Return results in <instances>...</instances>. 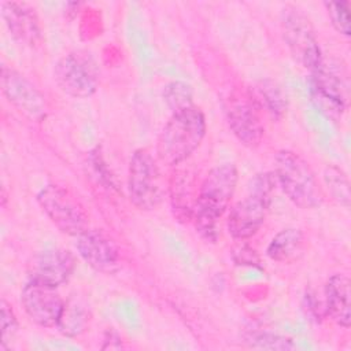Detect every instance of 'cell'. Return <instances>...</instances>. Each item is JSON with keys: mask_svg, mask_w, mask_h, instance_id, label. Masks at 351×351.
Wrapping results in <instances>:
<instances>
[{"mask_svg": "<svg viewBox=\"0 0 351 351\" xmlns=\"http://www.w3.org/2000/svg\"><path fill=\"white\" fill-rule=\"evenodd\" d=\"M239 181L237 167L223 163L210 170L203 180L192 214L196 232L206 241L214 243L218 237V219L228 210Z\"/></svg>", "mask_w": 351, "mask_h": 351, "instance_id": "1", "label": "cell"}, {"mask_svg": "<svg viewBox=\"0 0 351 351\" xmlns=\"http://www.w3.org/2000/svg\"><path fill=\"white\" fill-rule=\"evenodd\" d=\"M206 118L196 106L176 112L163 126L156 141V158L166 166L185 162L206 136Z\"/></svg>", "mask_w": 351, "mask_h": 351, "instance_id": "2", "label": "cell"}, {"mask_svg": "<svg viewBox=\"0 0 351 351\" xmlns=\"http://www.w3.org/2000/svg\"><path fill=\"white\" fill-rule=\"evenodd\" d=\"M274 177L287 197L303 210L319 207L325 192L311 166L296 152L281 149L274 158Z\"/></svg>", "mask_w": 351, "mask_h": 351, "instance_id": "3", "label": "cell"}, {"mask_svg": "<svg viewBox=\"0 0 351 351\" xmlns=\"http://www.w3.org/2000/svg\"><path fill=\"white\" fill-rule=\"evenodd\" d=\"M276 185L274 173H261L250 181L248 195L237 202L228 214L226 226L233 239L247 240L256 234L265 222Z\"/></svg>", "mask_w": 351, "mask_h": 351, "instance_id": "4", "label": "cell"}, {"mask_svg": "<svg viewBox=\"0 0 351 351\" xmlns=\"http://www.w3.org/2000/svg\"><path fill=\"white\" fill-rule=\"evenodd\" d=\"M128 192L130 202L144 211L155 210L165 197V184L156 159L148 149H136L129 162Z\"/></svg>", "mask_w": 351, "mask_h": 351, "instance_id": "5", "label": "cell"}, {"mask_svg": "<svg viewBox=\"0 0 351 351\" xmlns=\"http://www.w3.org/2000/svg\"><path fill=\"white\" fill-rule=\"evenodd\" d=\"M281 34L292 58L304 69L313 71L322 62V53L308 16L293 5L282 8L280 15Z\"/></svg>", "mask_w": 351, "mask_h": 351, "instance_id": "6", "label": "cell"}, {"mask_svg": "<svg viewBox=\"0 0 351 351\" xmlns=\"http://www.w3.org/2000/svg\"><path fill=\"white\" fill-rule=\"evenodd\" d=\"M310 95L315 107L332 121H340L348 107L350 88L343 67L326 63L310 71Z\"/></svg>", "mask_w": 351, "mask_h": 351, "instance_id": "7", "label": "cell"}, {"mask_svg": "<svg viewBox=\"0 0 351 351\" xmlns=\"http://www.w3.org/2000/svg\"><path fill=\"white\" fill-rule=\"evenodd\" d=\"M37 202L62 233L77 237L88 229V214L81 202L69 189L48 184L37 193Z\"/></svg>", "mask_w": 351, "mask_h": 351, "instance_id": "8", "label": "cell"}, {"mask_svg": "<svg viewBox=\"0 0 351 351\" xmlns=\"http://www.w3.org/2000/svg\"><path fill=\"white\" fill-rule=\"evenodd\" d=\"M53 78L63 93L86 99L97 90L99 67L86 51H73L58 60Z\"/></svg>", "mask_w": 351, "mask_h": 351, "instance_id": "9", "label": "cell"}, {"mask_svg": "<svg viewBox=\"0 0 351 351\" xmlns=\"http://www.w3.org/2000/svg\"><path fill=\"white\" fill-rule=\"evenodd\" d=\"M229 129L236 138L248 148L261 144L265 128L261 118V107L251 95H234L225 106Z\"/></svg>", "mask_w": 351, "mask_h": 351, "instance_id": "10", "label": "cell"}, {"mask_svg": "<svg viewBox=\"0 0 351 351\" xmlns=\"http://www.w3.org/2000/svg\"><path fill=\"white\" fill-rule=\"evenodd\" d=\"M0 84L7 100L26 118L41 122L47 117L48 107L44 95L23 74L3 66Z\"/></svg>", "mask_w": 351, "mask_h": 351, "instance_id": "11", "label": "cell"}, {"mask_svg": "<svg viewBox=\"0 0 351 351\" xmlns=\"http://www.w3.org/2000/svg\"><path fill=\"white\" fill-rule=\"evenodd\" d=\"M75 269V256L64 248H45L27 265L29 281L58 288L69 281Z\"/></svg>", "mask_w": 351, "mask_h": 351, "instance_id": "12", "label": "cell"}, {"mask_svg": "<svg viewBox=\"0 0 351 351\" xmlns=\"http://www.w3.org/2000/svg\"><path fill=\"white\" fill-rule=\"evenodd\" d=\"M21 303L26 315L41 328H56L64 306L56 288L33 281L23 287Z\"/></svg>", "mask_w": 351, "mask_h": 351, "instance_id": "13", "label": "cell"}, {"mask_svg": "<svg viewBox=\"0 0 351 351\" xmlns=\"http://www.w3.org/2000/svg\"><path fill=\"white\" fill-rule=\"evenodd\" d=\"M75 247L80 256L93 270L103 274H112L119 269V250L103 232L88 228L77 236Z\"/></svg>", "mask_w": 351, "mask_h": 351, "instance_id": "14", "label": "cell"}, {"mask_svg": "<svg viewBox=\"0 0 351 351\" xmlns=\"http://www.w3.org/2000/svg\"><path fill=\"white\" fill-rule=\"evenodd\" d=\"M1 16L11 36L21 44L36 47L41 43V26L36 10L23 1H3Z\"/></svg>", "mask_w": 351, "mask_h": 351, "instance_id": "15", "label": "cell"}, {"mask_svg": "<svg viewBox=\"0 0 351 351\" xmlns=\"http://www.w3.org/2000/svg\"><path fill=\"white\" fill-rule=\"evenodd\" d=\"M350 298V278L341 273L330 276L325 285V313L344 329L351 324Z\"/></svg>", "mask_w": 351, "mask_h": 351, "instance_id": "16", "label": "cell"}, {"mask_svg": "<svg viewBox=\"0 0 351 351\" xmlns=\"http://www.w3.org/2000/svg\"><path fill=\"white\" fill-rule=\"evenodd\" d=\"M304 251V234L300 229L285 228L269 243L266 254L271 261L291 263L298 261Z\"/></svg>", "mask_w": 351, "mask_h": 351, "instance_id": "17", "label": "cell"}, {"mask_svg": "<svg viewBox=\"0 0 351 351\" xmlns=\"http://www.w3.org/2000/svg\"><path fill=\"white\" fill-rule=\"evenodd\" d=\"M193 181L186 171H178L173 176L170 184V200L174 217L180 221L192 219L196 196H193Z\"/></svg>", "mask_w": 351, "mask_h": 351, "instance_id": "18", "label": "cell"}, {"mask_svg": "<svg viewBox=\"0 0 351 351\" xmlns=\"http://www.w3.org/2000/svg\"><path fill=\"white\" fill-rule=\"evenodd\" d=\"M90 321L89 307L78 298L64 300L63 311L56 325L58 330L67 337H77L82 335Z\"/></svg>", "mask_w": 351, "mask_h": 351, "instance_id": "19", "label": "cell"}, {"mask_svg": "<svg viewBox=\"0 0 351 351\" xmlns=\"http://www.w3.org/2000/svg\"><path fill=\"white\" fill-rule=\"evenodd\" d=\"M258 106L265 108L271 118L281 119L288 110V96L285 90L273 80H262L256 84V96L254 97Z\"/></svg>", "mask_w": 351, "mask_h": 351, "instance_id": "20", "label": "cell"}, {"mask_svg": "<svg viewBox=\"0 0 351 351\" xmlns=\"http://www.w3.org/2000/svg\"><path fill=\"white\" fill-rule=\"evenodd\" d=\"M324 182L332 199L340 206L348 208L351 200L350 182L346 173L335 165H328L324 170Z\"/></svg>", "mask_w": 351, "mask_h": 351, "instance_id": "21", "label": "cell"}, {"mask_svg": "<svg viewBox=\"0 0 351 351\" xmlns=\"http://www.w3.org/2000/svg\"><path fill=\"white\" fill-rule=\"evenodd\" d=\"M163 100L173 114L193 107V89L182 81H171L163 86Z\"/></svg>", "mask_w": 351, "mask_h": 351, "instance_id": "22", "label": "cell"}, {"mask_svg": "<svg viewBox=\"0 0 351 351\" xmlns=\"http://www.w3.org/2000/svg\"><path fill=\"white\" fill-rule=\"evenodd\" d=\"M248 347L252 348H259V350H278V351H287V350H293L295 344L293 341L287 337L281 336L273 332H250L244 335L243 340Z\"/></svg>", "mask_w": 351, "mask_h": 351, "instance_id": "23", "label": "cell"}, {"mask_svg": "<svg viewBox=\"0 0 351 351\" xmlns=\"http://www.w3.org/2000/svg\"><path fill=\"white\" fill-rule=\"evenodd\" d=\"M332 26L340 34L348 37L351 34L350 26V3L346 0L340 1H325L324 3Z\"/></svg>", "mask_w": 351, "mask_h": 351, "instance_id": "24", "label": "cell"}, {"mask_svg": "<svg viewBox=\"0 0 351 351\" xmlns=\"http://www.w3.org/2000/svg\"><path fill=\"white\" fill-rule=\"evenodd\" d=\"M0 321H1V343L0 350H8L11 341L14 340L18 332V319L12 307L7 303L5 299L0 302Z\"/></svg>", "mask_w": 351, "mask_h": 351, "instance_id": "25", "label": "cell"}, {"mask_svg": "<svg viewBox=\"0 0 351 351\" xmlns=\"http://www.w3.org/2000/svg\"><path fill=\"white\" fill-rule=\"evenodd\" d=\"M232 259L239 266H259L261 259L255 250L247 244H239L232 250Z\"/></svg>", "mask_w": 351, "mask_h": 351, "instance_id": "26", "label": "cell"}]
</instances>
